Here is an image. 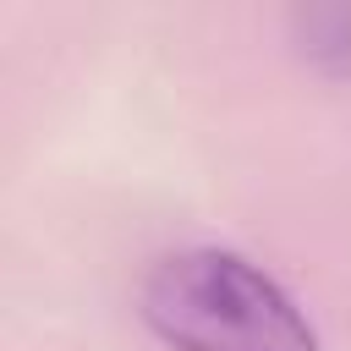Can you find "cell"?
Returning a JSON list of instances; mask_svg holds the SVG:
<instances>
[{
  "label": "cell",
  "mask_w": 351,
  "mask_h": 351,
  "mask_svg": "<svg viewBox=\"0 0 351 351\" xmlns=\"http://www.w3.org/2000/svg\"><path fill=\"white\" fill-rule=\"evenodd\" d=\"M296 22L307 27V55L346 77L351 71V11L346 5H329V11H302Z\"/></svg>",
  "instance_id": "2"
},
{
  "label": "cell",
  "mask_w": 351,
  "mask_h": 351,
  "mask_svg": "<svg viewBox=\"0 0 351 351\" xmlns=\"http://www.w3.org/2000/svg\"><path fill=\"white\" fill-rule=\"evenodd\" d=\"M137 307L170 351H324L302 302L230 247L165 252Z\"/></svg>",
  "instance_id": "1"
}]
</instances>
